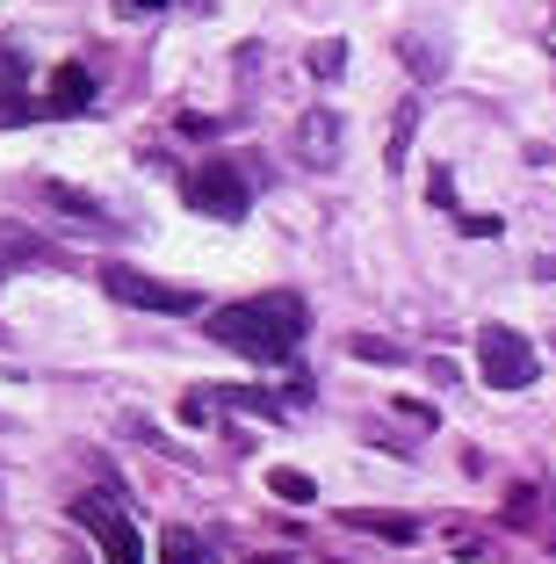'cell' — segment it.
Here are the masks:
<instances>
[{"mask_svg": "<svg viewBox=\"0 0 556 564\" xmlns=\"http://www.w3.org/2000/svg\"><path fill=\"white\" fill-rule=\"evenodd\" d=\"M412 123H419V109L405 101V109H397V123H391V160H383V166H405V152H412Z\"/></svg>", "mask_w": 556, "mask_h": 564, "instance_id": "obj_11", "label": "cell"}, {"mask_svg": "<svg viewBox=\"0 0 556 564\" xmlns=\"http://www.w3.org/2000/svg\"><path fill=\"white\" fill-rule=\"evenodd\" d=\"M462 232H470V239H499V217H484V210H462Z\"/></svg>", "mask_w": 556, "mask_h": 564, "instance_id": "obj_14", "label": "cell"}, {"mask_svg": "<svg viewBox=\"0 0 556 564\" xmlns=\"http://www.w3.org/2000/svg\"><path fill=\"white\" fill-rule=\"evenodd\" d=\"M296 152H304V166H340V117L332 109H312V117L296 123Z\"/></svg>", "mask_w": 556, "mask_h": 564, "instance_id": "obj_6", "label": "cell"}, {"mask_svg": "<svg viewBox=\"0 0 556 564\" xmlns=\"http://www.w3.org/2000/svg\"><path fill=\"white\" fill-rule=\"evenodd\" d=\"M51 117H80V109H95V73L87 66H58L51 73Z\"/></svg>", "mask_w": 556, "mask_h": 564, "instance_id": "obj_7", "label": "cell"}, {"mask_svg": "<svg viewBox=\"0 0 556 564\" xmlns=\"http://www.w3.org/2000/svg\"><path fill=\"white\" fill-rule=\"evenodd\" d=\"M101 290H109L116 304H131V312H166V318L196 312V290L160 282V275H145V268H131V261H109V268H101Z\"/></svg>", "mask_w": 556, "mask_h": 564, "instance_id": "obj_4", "label": "cell"}, {"mask_svg": "<svg viewBox=\"0 0 556 564\" xmlns=\"http://www.w3.org/2000/svg\"><path fill=\"white\" fill-rule=\"evenodd\" d=\"M312 73H318V80H340V73H347V44H340V36L312 44Z\"/></svg>", "mask_w": 556, "mask_h": 564, "instance_id": "obj_10", "label": "cell"}, {"mask_svg": "<svg viewBox=\"0 0 556 564\" xmlns=\"http://www.w3.org/2000/svg\"><path fill=\"white\" fill-rule=\"evenodd\" d=\"M355 355H361V362H397V348H391V340H369V333L355 340Z\"/></svg>", "mask_w": 556, "mask_h": 564, "instance_id": "obj_13", "label": "cell"}, {"mask_svg": "<svg viewBox=\"0 0 556 564\" xmlns=\"http://www.w3.org/2000/svg\"><path fill=\"white\" fill-rule=\"evenodd\" d=\"M160 564H217V557H210V543H203L196 529H166L160 535Z\"/></svg>", "mask_w": 556, "mask_h": 564, "instance_id": "obj_8", "label": "cell"}, {"mask_svg": "<svg viewBox=\"0 0 556 564\" xmlns=\"http://www.w3.org/2000/svg\"><path fill=\"white\" fill-rule=\"evenodd\" d=\"M181 196H188V210L217 217V225H239V217L253 210V188H246V174H239L231 160H203V166H188Z\"/></svg>", "mask_w": 556, "mask_h": 564, "instance_id": "obj_3", "label": "cell"}, {"mask_svg": "<svg viewBox=\"0 0 556 564\" xmlns=\"http://www.w3.org/2000/svg\"><path fill=\"white\" fill-rule=\"evenodd\" d=\"M181 420H188V427H210L217 405H210V399H181Z\"/></svg>", "mask_w": 556, "mask_h": 564, "instance_id": "obj_15", "label": "cell"}, {"mask_svg": "<svg viewBox=\"0 0 556 564\" xmlns=\"http://www.w3.org/2000/svg\"><path fill=\"white\" fill-rule=\"evenodd\" d=\"M123 15H152V8H166V0H116Z\"/></svg>", "mask_w": 556, "mask_h": 564, "instance_id": "obj_16", "label": "cell"}, {"mask_svg": "<svg viewBox=\"0 0 556 564\" xmlns=\"http://www.w3.org/2000/svg\"><path fill=\"white\" fill-rule=\"evenodd\" d=\"M355 521H361V529H377V535H391V543H412V535H419L412 521H391V514H355Z\"/></svg>", "mask_w": 556, "mask_h": 564, "instance_id": "obj_12", "label": "cell"}, {"mask_svg": "<svg viewBox=\"0 0 556 564\" xmlns=\"http://www.w3.org/2000/svg\"><path fill=\"white\" fill-rule=\"evenodd\" d=\"M73 521H87V529H95V543H101V564H145V535L131 529V514H123L116 499L87 492L80 507H73Z\"/></svg>", "mask_w": 556, "mask_h": 564, "instance_id": "obj_5", "label": "cell"}, {"mask_svg": "<svg viewBox=\"0 0 556 564\" xmlns=\"http://www.w3.org/2000/svg\"><path fill=\"white\" fill-rule=\"evenodd\" d=\"M304 326H312V312H304L296 290H268V297H246V304L210 312V340L231 348V355H246V362H290L296 340H304Z\"/></svg>", "mask_w": 556, "mask_h": 564, "instance_id": "obj_1", "label": "cell"}, {"mask_svg": "<svg viewBox=\"0 0 556 564\" xmlns=\"http://www.w3.org/2000/svg\"><path fill=\"white\" fill-rule=\"evenodd\" d=\"M535 275H549V282H556V261H549V253H542V261H535Z\"/></svg>", "mask_w": 556, "mask_h": 564, "instance_id": "obj_17", "label": "cell"}, {"mask_svg": "<svg viewBox=\"0 0 556 564\" xmlns=\"http://www.w3.org/2000/svg\"><path fill=\"white\" fill-rule=\"evenodd\" d=\"M477 377H484L491 391H527V383L542 377L535 340L513 333V326H484V333H477Z\"/></svg>", "mask_w": 556, "mask_h": 564, "instance_id": "obj_2", "label": "cell"}, {"mask_svg": "<svg viewBox=\"0 0 556 564\" xmlns=\"http://www.w3.org/2000/svg\"><path fill=\"white\" fill-rule=\"evenodd\" d=\"M268 492H275V499H290V507H312V499H318V485L304 478V470L275 464V470H268Z\"/></svg>", "mask_w": 556, "mask_h": 564, "instance_id": "obj_9", "label": "cell"}]
</instances>
